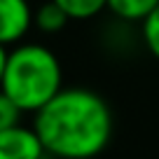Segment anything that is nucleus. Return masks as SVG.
Here are the masks:
<instances>
[{"label": "nucleus", "instance_id": "obj_9", "mask_svg": "<svg viewBox=\"0 0 159 159\" xmlns=\"http://www.w3.org/2000/svg\"><path fill=\"white\" fill-rule=\"evenodd\" d=\"M21 108L0 89V131H7L12 126L21 124Z\"/></svg>", "mask_w": 159, "mask_h": 159}, {"label": "nucleus", "instance_id": "obj_3", "mask_svg": "<svg viewBox=\"0 0 159 159\" xmlns=\"http://www.w3.org/2000/svg\"><path fill=\"white\" fill-rule=\"evenodd\" d=\"M33 26L28 0H0V45H16Z\"/></svg>", "mask_w": 159, "mask_h": 159}, {"label": "nucleus", "instance_id": "obj_5", "mask_svg": "<svg viewBox=\"0 0 159 159\" xmlns=\"http://www.w3.org/2000/svg\"><path fill=\"white\" fill-rule=\"evenodd\" d=\"M68 21H70L68 14L56 5L54 0L42 2V5L33 12V26L38 30H42V33H47V35H54V33H59V30H63Z\"/></svg>", "mask_w": 159, "mask_h": 159}, {"label": "nucleus", "instance_id": "obj_4", "mask_svg": "<svg viewBox=\"0 0 159 159\" xmlns=\"http://www.w3.org/2000/svg\"><path fill=\"white\" fill-rule=\"evenodd\" d=\"M45 148L35 129L16 124L7 131H0V159H42Z\"/></svg>", "mask_w": 159, "mask_h": 159}, {"label": "nucleus", "instance_id": "obj_10", "mask_svg": "<svg viewBox=\"0 0 159 159\" xmlns=\"http://www.w3.org/2000/svg\"><path fill=\"white\" fill-rule=\"evenodd\" d=\"M5 63H7V47L0 45V84H2V75H5Z\"/></svg>", "mask_w": 159, "mask_h": 159}, {"label": "nucleus", "instance_id": "obj_7", "mask_svg": "<svg viewBox=\"0 0 159 159\" xmlns=\"http://www.w3.org/2000/svg\"><path fill=\"white\" fill-rule=\"evenodd\" d=\"M56 5L68 14V19H94L103 10H108V0H54Z\"/></svg>", "mask_w": 159, "mask_h": 159}, {"label": "nucleus", "instance_id": "obj_2", "mask_svg": "<svg viewBox=\"0 0 159 159\" xmlns=\"http://www.w3.org/2000/svg\"><path fill=\"white\" fill-rule=\"evenodd\" d=\"M0 89L19 105L21 112H38L63 89L59 56L38 42L16 45L12 52H7Z\"/></svg>", "mask_w": 159, "mask_h": 159}, {"label": "nucleus", "instance_id": "obj_6", "mask_svg": "<svg viewBox=\"0 0 159 159\" xmlns=\"http://www.w3.org/2000/svg\"><path fill=\"white\" fill-rule=\"evenodd\" d=\"M159 5V0H108V10L112 12L117 19L122 21H140L143 24L145 16Z\"/></svg>", "mask_w": 159, "mask_h": 159}, {"label": "nucleus", "instance_id": "obj_8", "mask_svg": "<svg viewBox=\"0 0 159 159\" xmlns=\"http://www.w3.org/2000/svg\"><path fill=\"white\" fill-rule=\"evenodd\" d=\"M140 35H143V42L148 47V52L159 61V5L140 24Z\"/></svg>", "mask_w": 159, "mask_h": 159}, {"label": "nucleus", "instance_id": "obj_1", "mask_svg": "<svg viewBox=\"0 0 159 159\" xmlns=\"http://www.w3.org/2000/svg\"><path fill=\"white\" fill-rule=\"evenodd\" d=\"M33 129L47 154L91 159L112 136V110L103 96L84 87H63L35 112Z\"/></svg>", "mask_w": 159, "mask_h": 159}]
</instances>
